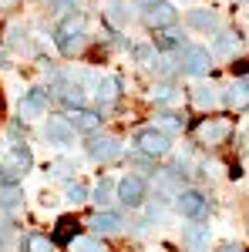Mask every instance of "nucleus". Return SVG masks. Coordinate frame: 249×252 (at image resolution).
I'll return each mask as SVG.
<instances>
[{
    "instance_id": "1",
    "label": "nucleus",
    "mask_w": 249,
    "mask_h": 252,
    "mask_svg": "<svg viewBox=\"0 0 249 252\" xmlns=\"http://www.w3.org/2000/svg\"><path fill=\"white\" fill-rule=\"evenodd\" d=\"M54 40H58L61 54H68V58L81 54L84 51V14H68V17L61 20Z\"/></svg>"
},
{
    "instance_id": "15",
    "label": "nucleus",
    "mask_w": 249,
    "mask_h": 252,
    "mask_svg": "<svg viewBox=\"0 0 249 252\" xmlns=\"http://www.w3.org/2000/svg\"><path fill=\"white\" fill-rule=\"evenodd\" d=\"M189 27H195V31H219V17H215V10H189Z\"/></svg>"
},
{
    "instance_id": "23",
    "label": "nucleus",
    "mask_w": 249,
    "mask_h": 252,
    "mask_svg": "<svg viewBox=\"0 0 249 252\" xmlns=\"http://www.w3.org/2000/svg\"><path fill=\"white\" fill-rule=\"evenodd\" d=\"M91 202H95V205H108V202H115V182H111V178H101L98 189H95V195H91Z\"/></svg>"
},
{
    "instance_id": "3",
    "label": "nucleus",
    "mask_w": 249,
    "mask_h": 252,
    "mask_svg": "<svg viewBox=\"0 0 249 252\" xmlns=\"http://www.w3.org/2000/svg\"><path fill=\"white\" fill-rule=\"evenodd\" d=\"M135 148H138V155L165 158L172 152V138L165 131H158V128H142V131H135Z\"/></svg>"
},
{
    "instance_id": "27",
    "label": "nucleus",
    "mask_w": 249,
    "mask_h": 252,
    "mask_svg": "<svg viewBox=\"0 0 249 252\" xmlns=\"http://www.w3.org/2000/svg\"><path fill=\"white\" fill-rule=\"evenodd\" d=\"M64 195H68V202H88V189L81 185V182H68V189H64Z\"/></svg>"
},
{
    "instance_id": "8",
    "label": "nucleus",
    "mask_w": 249,
    "mask_h": 252,
    "mask_svg": "<svg viewBox=\"0 0 249 252\" xmlns=\"http://www.w3.org/2000/svg\"><path fill=\"white\" fill-rule=\"evenodd\" d=\"M88 155L95 158V161H115V158H121V141H118L115 135H98V131H91L88 135Z\"/></svg>"
},
{
    "instance_id": "10",
    "label": "nucleus",
    "mask_w": 249,
    "mask_h": 252,
    "mask_svg": "<svg viewBox=\"0 0 249 252\" xmlns=\"http://www.w3.org/2000/svg\"><path fill=\"white\" fill-rule=\"evenodd\" d=\"M68 125H71L74 131H84V135H91V131H98V128H101V115L81 104V108H71V115H68Z\"/></svg>"
},
{
    "instance_id": "30",
    "label": "nucleus",
    "mask_w": 249,
    "mask_h": 252,
    "mask_svg": "<svg viewBox=\"0 0 249 252\" xmlns=\"http://www.w3.org/2000/svg\"><path fill=\"white\" fill-rule=\"evenodd\" d=\"M172 94H175V88H172V84H158V88L152 91L155 101H172Z\"/></svg>"
},
{
    "instance_id": "33",
    "label": "nucleus",
    "mask_w": 249,
    "mask_h": 252,
    "mask_svg": "<svg viewBox=\"0 0 249 252\" xmlns=\"http://www.w3.org/2000/svg\"><path fill=\"white\" fill-rule=\"evenodd\" d=\"M20 0H0V10H17Z\"/></svg>"
},
{
    "instance_id": "34",
    "label": "nucleus",
    "mask_w": 249,
    "mask_h": 252,
    "mask_svg": "<svg viewBox=\"0 0 249 252\" xmlns=\"http://www.w3.org/2000/svg\"><path fill=\"white\" fill-rule=\"evenodd\" d=\"M232 67H236V74H243V78L249 74V61H239V64H232Z\"/></svg>"
},
{
    "instance_id": "36",
    "label": "nucleus",
    "mask_w": 249,
    "mask_h": 252,
    "mask_svg": "<svg viewBox=\"0 0 249 252\" xmlns=\"http://www.w3.org/2000/svg\"><path fill=\"white\" fill-rule=\"evenodd\" d=\"M135 3H138V7H148V3H155V0H135Z\"/></svg>"
},
{
    "instance_id": "20",
    "label": "nucleus",
    "mask_w": 249,
    "mask_h": 252,
    "mask_svg": "<svg viewBox=\"0 0 249 252\" xmlns=\"http://www.w3.org/2000/svg\"><path fill=\"white\" fill-rule=\"evenodd\" d=\"M182 242L189 246V252H202V246H209V229H206V225L185 229V232H182Z\"/></svg>"
},
{
    "instance_id": "5",
    "label": "nucleus",
    "mask_w": 249,
    "mask_h": 252,
    "mask_svg": "<svg viewBox=\"0 0 249 252\" xmlns=\"http://www.w3.org/2000/svg\"><path fill=\"white\" fill-rule=\"evenodd\" d=\"M175 209L182 212V219L202 222L209 215V198H206V192H199V189H182V192L175 195Z\"/></svg>"
},
{
    "instance_id": "7",
    "label": "nucleus",
    "mask_w": 249,
    "mask_h": 252,
    "mask_svg": "<svg viewBox=\"0 0 249 252\" xmlns=\"http://www.w3.org/2000/svg\"><path fill=\"white\" fill-rule=\"evenodd\" d=\"M142 20L152 31H165V27H172L175 20H178V10H175L169 0H155L148 7H142Z\"/></svg>"
},
{
    "instance_id": "19",
    "label": "nucleus",
    "mask_w": 249,
    "mask_h": 252,
    "mask_svg": "<svg viewBox=\"0 0 249 252\" xmlns=\"http://www.w3.org/2000/svg\"><path fill=\"white\" fill-rule=\"evenodd\" d=\"M152 128L165 131V135H172V131H182V128H185V118L175 115V111H162V115H155V125H152Z\"/></svg>"
},
{
    "instance_id": "21",
    "label": "nucleus",
    "mask_w": 249,
    "mask_h": 252,
    "mask_svg": "<svg viewBox=\"0 0 249 252\" xmlns=\"http://www.w3.org/2000/svg\"><path fill=\"white\" fill-rule=\"evenodd\" d=\"M20 252H54V239H47V235H27L20 242Z\"/></svg>"
},
{
    "instance_id": "35",
    "label": "nucleus",
    "mask_w": 249,
    "mask_h": 252,
    "mask_svg": "<svg viewBox=\"0 0 249 252\" xmlns=\"http://www.w3.org/2000/svg\"><path fill=\"white\" fill-rule=\"evenodd\" d=\"M219 252H243V246H236V242H226V246H222Z\"/></svg>"
},
{
    "instance_id": "14",
    "label": "nucleus",
    "mask_w": 249,
    "mask_h": 252,
    "mask_svg": "<svg viewBox=\"0 0 249 252\" xmlns=\"http://www.w3.org/2000/svg\"><path fill=\"white\" fill-rule=\"evenodd\" d=\"M222 101H226V108H229V111H243V108H249V91L243 88V81L229 84V88L222 91Z\"/></svg>"
},
{
    "instance_id": "32",
    "label": "nucleus",
    "mask_w": 249,
    "mask_h": 252,
    "mask_svg": "<svg viewBox=\"0 0 249 252\" xmlns=\"http://www.w3.org/2000/svg\"><path fill=\"white\" fill-rule=\"evenodd\" d=\"M61 14H71V7H77V0H58Z\"/></svg>"
},
{
    "instance_id": "25",
    "label": "nucleus",
    "mask_w": 249,
    "mask_h": 252,
    "mask_svg": "<svg viewBox=\"0 0 249 252\" xmlns=\"http://www.w3.org/2000/svg\"><path fill=\"white\" fill-rule=\"evenodd\" d=\"M68 246H71V252H108L101 242H95V239H71Z\"/></svg>"
},
{
    "instance_id": "17",
    "label": "nucleus",
    "mask_w": 249,
    "mask_h": 252,
    "mask_svg": "<svg viewBox=\"0 0 249 252\" xmlns=\"http://www.w3.org/2000/svg\"><path fill=\"white\" fill-rule=\"evenodd\" d=\"M20 202H24L20 182H14V185H0V209H3V212H17Z\"/></svg>"
},
{
    "instance_id": "29",
    "label": "nucleus",
    "mask_w": 249,
    "mask_h": 252,
    "mask_svg": "<svg viewBox=\"0 0 249 252\" xmlns=\"http://www.w3.org/2000/svg\"><path fill=\"white\" fill-rule=\"evenodd\" d=\"M132 54H135V61H142L145 67H152V64H155V47H135Z\"/></svg>"
},
{
    "instance_id": "26",
    "label": "nucleus",
    "mask_w": 249,
    "mask_h": 252,
    "mask_svg": "<svg viewBox=\"0 0 249 252\" xmlns=\"http://www.w3.org/2000/svg\"><path fill=\"white\" fill-rule=\"evenodd\" d=\"M215 101H219L215 88H195V104H199V108H212Z\"/></svg>"
},
{
    "instance_id": "31",
    "label": "nucleus",
    "mask_w": 249,
    "mask_h": 252,
    "mask_svg": "<svg viewBox=\"0 0 249 252\" xmlns=\"http://www.w3.org/2000/svg\"><path fill=\"white\" fill-rule=\"evenodd\" d=\"M10 239H14V225L10 222H0V249H7Z\"/></svg>"
},
{
    "instance_id": "13",
    "label": "nucleus",
    "mask_w": 249,
    "mask_h": 252,
    "mask_svg": "<svg viewBox=\"0 0 249 252\" xmlns=\"http://www.w3.org/2000/svg\"><path fill=\"white\" fill-rule=\"evenodd\" d=\"M88 225H91L98 235H111V232H118V229L125 225V219H121L118 212H98L95 219L88 222Z\"/></svg>"
},
{
    "instance_id": "37",
    "label": "nucleus",
    "mask_w": 249,
    "mask_h": 252,
    "mask_svg": "<svg viewBox=\"0 0 249 252\" xmlns=\"http://www.w3.org/2000/svg\"><path fill=\"white\" fill-rule=\"evenodd\" d=\"M246 222H249V215H246Z\"/></svg>"
},
{
    "instance_id": "24",
    "label": "nucleus",
    "mask_w": 249,
    "mask_h": 252,
    "mask_svg": "<svg viewBox=\"0 0 249 252\" xmlns=\"http://www.w3.org/2000/svg\"><path fill=\"white\" fill-rule=\"evenodd\" d=\"M155 44H158V51H178V47H185L182 37H178L175 31H169V27H165V34H162V37H155Z\"/></svg>"
},
{
    "instance_id": "28",
    "label": "nucleus",
    "mask_w": 249,
    "mask_h": 252,
    "mask_svg": "<svg viewBox=\"0 0 249 252\" xmlns=\"http://www.w3.org/2000/svg\"><path fill=\"white\" fill-rule=\"evenodd\" d=\"M105 20H108L111 27H121V24H125V7H121V3H111V7L105 10Z\"/></svg>"
},
{
    "instance_id": "2",
    "label": "nucleus",
    "mask_w": 249,
    "mask_h": 252,
    "mask_svg": "<svg viewBox=\"0 0 249 252\" xmlns=\"http://www.w3.org/2000/svg\"><path fill=\"white\" fill-rule=\"evenodd\" d=\"M212 67V51L209 47H178V71L182 74H189V78H202V74H209Z\"/></svg>"
},
{
    "instance_id": "18",
    "label": "nucleus",
    "mask_w": 249,
    "mask_h": 252,
    "mask_svg": "<svg viewBox=\"0 0 249 252\" xmlns=\"http://www.w3.org/2000/svg\"><path fill=\"white\" fill-rule=\"evenodd\" d=\"M118 78H98L95 84V97H98V104H115L118 101Z\"/></svg>"
},
{
    "instance_id": "12",
    "label": "nucleus",
    "mask_w": 249,
    "mask_h": 252,
    "mask_svg": "<svg viewBox=\"0 0 249 252\" xmlns=\"http://www.w3.org/2000/svg\"><path fill=\"white\" fill-rule=\"evenodd\" d=\"M54 97H58V101H64L68 108H81V104H84V91H81L77 84H68V81H64V74H61L58 84H54Z\"/></svg>"
},
{
    "instance_id": "4",
    "label": "nucleus",
    "mask_w": 249,
    "mask_h": 252,
    "mask_svg": "<svg viewBox=\"0 0 249 252\" xmlns=\"http://www.w3.org/2000/svg\"><path fill=\"white\" fill-rule=\"evenodd\" d=\"M192 135H195L199 145H222V141L232 135V121L229 118H202V121L192 128Z\"/></svg>"
},
{
    "instance_id": "22",
    "label": "nucleus",
    "mask_w": 249,
    "mask_h": 252,
    "mask_svg": "<svg viewBox=\"0 0 249 252\" xmlns=\"http://www.w3.org/2000/svg\"><path fill=\"white\" fill-rule=\"evenodd\" d=\"M77 229H81L77 219H61L58 229H54V242H71V239H77Z\"/></svg>"
},
{
    "instance_id": "16",
    "label": "nucleus",
    "mask_w": 249,
    "mask_h": 252,
    "mask_svg": "<svg viewBox=\"0 0 249 252\" xmlns=\"http://www.w3.org/2000/svg\"><path fill=\"white\" fill-rule=\"evenodd\" d=\"M236 51H239V34H232V31H222L212 40V54H219V58H232Z\"/></svg>"
},
{
    "instance_id": "9",
    "label": "nucleus",
    "mask_w": 249,
    "mask_h": 252,
    "mask_svg": "<svg viewBox=\"0 0 249 252\" xmlns=\"http://www.w3.org/2000/svg\"><path fill=\"white\" fill-rule=\"evenodd\" d=\"M44 138H47V145H71L74 141V128L68 125V118H47V125H44Z\"/></svg>"
},
{
    "instance_id": "11",
    "label": "nucleus",
    "mask_w": 249,
    "mask_h": 252,
    "mask_svg": "<svg viewBox=\"0 0 249 252\" xmlns=\"http://www.w3.org/2000/svg\"><path fill=\"white\" fill-rule=\"evenodd\" d=\"M47 111V91H27L20 97V118H40Z\"/></svg>"
},
{
    "instance_id": "6",
    "label": "nucleus",
    "mask_w": 249,
    "mask_h": 252,
    "mask_svg": "<svg viewBox=\"0 0 249 252\" xmlns=\"http://www.w3.org/2000/svg\"><path fill=\"white\" fill-rule=\"evenodd\" d=\"M115 198L125 205V209H138V205H145V198H148V189H145V178H138V175H128V178H121L115 185Z\"/></svg>"
}]
</instances>
